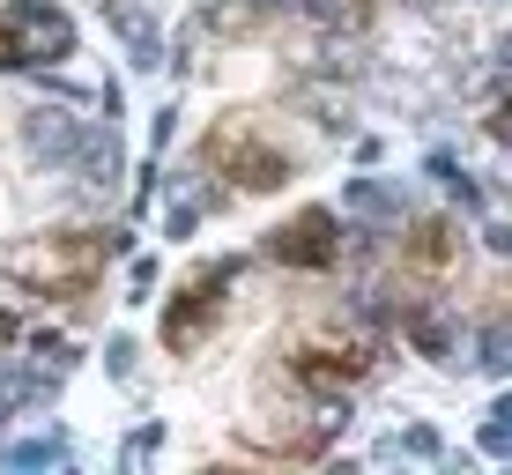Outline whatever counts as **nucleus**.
Returning <instances> with one entry per match:
<instances>
[{"instance_id": "nucleus-1", "label": "nucleus", "mask_w": 512, "mask_h": 475, "mask_svg": "<svg viewBox=\"0 0 512 475\" xmlns=\"http://www.w3.org/2000/svg\"><path fill=\"white\" fill-rule=\"evenodd\" d=\"M119 245H127V231H52V238H30L23 253H15V283H23L30 297H82Z\"/></svg>"}, {"instance_id": "nucleus-2", "label": "nucleus", "mask_w": 512, "mask_h": 475, "mask_svg": "<svg viewBox=\"0 0 512 475\" xmlns=\"http://www.w3.org/2000/svg\"><path fill=\"white\" fill-rule=\"evenodd\" d=\"M201 164H208V171H223V179L245 186V193H275V186H290V156H282L275 142H260L245 112H231L223 127H208Z\"/></svg>"}, {"instance_id": "nucleus-3", "label": "nucleus", "mask_w": 512, "mask_h": 475, "mask_svg": "<svg viewBox=\"0 0 512 475\" xmlns=\"http://www.w3.org/2000/svg\"><path fill=\"white\" fill-rule=\"evenodd\" d=\"M0 23L15 30V52H23V67H52L75 52V15L60 8V0H15Z\"/></svg>"}, {"instance_id": "nucleus-4", "label": "nucleus", "mask_w": 512, "mask_h": 475, "mask_svg": "<svg viewBox=\"0 0 512 475\" xmlns=\"http://www.w3.org/2000/svg\"><path fill=\"white\" fill-rule=\"evenodd\" d=\"M238 268H245V260H216L201 283H186L179 297H171V312H164V342H171V349H193L208 327H216L223 290H231V275H238Z\"/></svg>"}, {"instance_id": "nucleus-5", "label": "nucleus", "mask_w": 512, "mask_h": 475, "mask_svg": "<svg viewBox=\"0 0 512 475\" xmlns=\"http://www.w3.org/2000/svg\"><path fill=\"white\" fill-rule=\"evenodd\" d=\"M268 260H282V268H334V260H342V223H334V208H297L268 238Z\"/></svg>"}, {"instance_id": "nucleus-6", "label": "nucleus", "mask_w": 512, "mask_h": 475, "mask_svg": "<svg viewBox=\"0 0 512 475\" xmlns=\"http://www.w3.org/2000/svg\"><path fill=\"white\" fill-rule=\"evenodd\" d=\"M372 357H379V342H364V334H320V342L297 349V372L320 379V386H349V379L372 372Z\"/></svg>"}, {"instance_id": "nucleus-7", "label": "nucleus", "mask_w": 512, "mask_h": 475, "mask_svg": "<svg viewBox=\"0 0 512 475\" xmlns=\"http://www.w3.org/2000/svg\"><path fill=\"white\" fill-rule=\"evenodd\" d=\"M82 134H90V119H82L75 104H38V112H23V149L38 156V164H52V171L82 149Z\"/></svg>"}, {"instance_id": "nucleus-8", "label": "nucleus", "mask_w": 512, "mask_h": 475, "mask_svg": "<svg viewBox=\"0 0 512 475\" xmlns=\"http://www.w3.org/2000/svg\"><path fill=\"white\" fill-rule=\"evenodd\" d=\"M60 171H75V179L82 186H119V142H112V127H90V134H82V149L75 156H67V164Z\"/></svg>"}, {"instance_id": "nucleus-9", "label": "nucleus", "mask_w": 512, "mask_h": 475, "mask_svg": "<svg viewBox=\"0 0 512 475\" xmlns=\"http://www.w3.org/2000/svg\"><path fill=\"white\" fill-rule=\"evenodd\" d=\"M453 268V223H409V275H446Z\"/></svg>"}, {"instance_id": "nucleus-10", "label": "nucleus", "mask_w": 512, "mask_h": 475, "mask_svg": "<svg viewBox=\"0 0 512 475\" xmlns=\"http://www.w3.org/2000/svg\"><path fill=\"white\" fill-rule=\"evenodd\" d=\"M60 394V379L52 372H0V416H30V409H45V401Z\"/></svg>"}, {"instance_id": "nucleus-11", "label": "nucleus", "mask_w": 512, "mask_h": 475, "mask_svg": "<svg viewBox=\"0 0 512 475\" xmlns=\"http://www.w3.org/2000/svg\"><path fill=\"white\" fill-rule=\"evenodd\" d=\"M112 30L127 38L134 67H156V60H164V52H156V23H149V8H141V0H112Z\"/></svg>"}, {"instance_id": "nucleus-12", "label": "nucleus", "mask_w": 512, "mask_h": 475, "mask_svg": "<svg viewBox=\"0 0 512 475\" xmlns=\"http://www.w3.org/2000/svg\"><path fill=\"white\" fill-rule=\"evenodd\" d=\"M349 216H364L372 231H394V223H401V193L386 179H357V186H349Z\"/></svg>"}, {"instance_id": "nucleus-13", "label": "nucleus", "mask_w": 512, "mask_h": 475, "mask_svg": "<svg viewBox=\"0 0 512 475\" xmlns=\"http://www.w3.org/2000/svg\"><path fill=\"white\" fill-rule=\"evenodd\" d=\"M52 461H67V438H60V431H45V438H8V446H0V468H52Z\"/></svg>"}, {"instance_id": "nucleus-14", "label": "nucleus", "mask_w": 512, "mask_h": 475, "mask_svg": "<svg viewBox=\"0 0 512 475\" xmlns=\"http://www.w3.org/2000/svg\"><path fill=\"white\" fill-rule=\"evenodd\" d=\"M409 342L423 349V357H446V349H453V327L438 320V312H409Z\"/></svg>"}, {"instance_id": "nucleus-15", "label": "nucleus", "mask_w": 512, "mask_h": 475, "mask_svg": "<svg viewBox=\"0 0 512 475\" xmlns=\"http://www.w3.org/2000/svg\"><path fill=\"white\" fill-rule=\"evenodd\" d=\"M505 416H512V401L498 394V401H490V416H483V453H490V461H505V453H512V424H505Z\"/></svg>"}, {"instance_id": "nucleus-16", "label": "nucleus", "mask_w": 512, "mask_h": 475, "mask_svg": "<svg viewBox=\"0 0 512 475\" xmlns=\"http://www.w3.org/2000/svg\"><path fill=\"white\" fill-rule=\"evenodd\" d=\"M431 179H438V186H446V193H453V201H468V208H483V193H475V179H461V164H453V156H446V149H438V156H431Z\"/></svg>"}, {"instance_id": "nucleus-17", "label": "nucleus", "mask_w": 512, "mask_h": 475, "mask_svg": "<svg viewBox=\"0 0 512 475\" xmlns=\"http://www.w3.org/2000/svg\"><path fill=\"white\" fill-rule=\"evenodd\" d=\"M30 357H38V372H52V379H60L67 364H75V349H67L60 334H38V342H30Z\"/></svg>"}, {"instance_id": "nucleus-18", "label": "nucleus", "mask_w": 512, "mask_h": 475, "mask_svg": "<svg viewBox=\"0 0 512 475\" xmlns=\"http://www.w3.org/2000/svg\"><path fill=\"white\" fill-rule=\"evenodd\" d=\"M134 357H141L134 334H112V342H104V372H112V379H134Z\"/></svg>"}, {"instance_id": "nucleus-19", "label": "nucleus", "mask_w": 512, "mask_h": 475, "mask_svg": "<svg viewBox=\"0 0 512 475\" xmlns=\"http://www.w3.org/2000/svg\"><path fill=\"white\" fill-rule=\"evenodd\" d=\"M164 231H171V238H193V231H201V201H193V193H186V201H171Z\"/></svg>"}, {"instance_id": "nucleus-20", "label": "nucleus", "mask_w": 512, "mask_h": 475, "mask_svg": "<svg viewBox=\"0 0 512 475\" xmlns=\"http://www.w3.org/2000/svg\"><path fill=\"white\" fill-rule=\"evenodd\" d=\"M401 453H416V461H438V431H431V424H409V431H401Z\"/></svg>"}, {"instance_id": "nucleus-21", "label": "nucleus", "mask_w": 512, "mask_h": 475, "mask_svg": "<svg viewBox=\"0 0 512 475\" xmlns=\"http://www.w3.org/2000/svg\"><path fill=\"white\" fill-rule=\"evenodd\" d=\"M483 364H490V379L505 372V320H490V327H483Z\"/></svg>"}, {"instance_id": "nucleus-22", "label": "nucleus", "mask_w": 512, "mask_h": 475, "mask_svg": "<svg viewBox=\"0 0 512 475\" xmlns=\"http://www.w3.org/2000/svg\"><path fill=\"white\" fill-rule=\"evenodd\" d=\"M171 134H179V112H171V104H164V112H156V119H149V142H156V149H164V142H171Z\"/></svg>"}, {"instance_id": "nucleus-23", "label": "nucleus", "mask_w": 512, "mask_h": 475, "mask_svg": "<svg viewBox=\"0 0 512 475\" xmlns=\"http://www.w3.org/2000/svg\"><path fill=\"white\" fill-rule=\"evenodd\" d=\"M8 67H23V52H15V30L0 23V75H8Z\"/></svg>"}, {"instance_id": "nucleus-24", "label": "nucleus", "mask_w": 512, "mask_h": 475, "mask_svg": "<svg viewBox=\"0 0 512 475\" xmlns=\"http://www.w3.org/2000/svg\"><path fill=\"white\" fill-rule=\"evenodd\" d=\"M8 349H15V312L0 305V357H8Z\"/></svg>"}, {"instance_id": "nucleus-25", "label": "nucleus", "mask_w": 512, "mask_h": 475, "mask_svg": "<svg viewBox=\"0 0 512 475\" xmlns=\"http://www.w3.org/2000/svg\"><path fill=\"white\" fill-rule=\"evenodd\" d=\"M253 8H260V15H275V8H297V0H253Z\"/></svg>"}]
</instances>
